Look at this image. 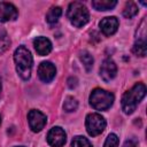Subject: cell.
Returning <instances> with one entry per match:
<instances>
[{"mask_svg":"<svg viewBox=\"0 0 147 147\" xmlns=\"http://www.w3.org/2000/svg\"><path fill=\"white\" fill-rule=\"evenodd\" d=\"M146 94V86L142 83H137L131 90L124 93L122 96V109L126 115L132 114L138 103L144 99Z\"/></svg>","mask_w":147,"mask_h":147,"instance_id":"1","label":"cell"},{"mask_svg":"<svg viewBox=\"0 0 147 147\" xmlns=\"http://www.w3.org/2000/svg\"><path fill=\"white\" fill-rule=\"evenodd\" d=\"M14 61L16 64V70L21 76V78L28 80L31 76L32 63H33L30 51L24 46H20L14 52Z\"/></svg>","mask_w":147,"mask_h":147,"instance_id":"2","label":"cell"},{"mask_svg":"<svg viewBox=\"0 0 147 147\" xmlns=\"http://www.w3.org/2000/svg\"><path fill=\"white\" fill-rule=\"evenodd\" d=\"M67 16L70 23L76 28H80L85 25L90 20V13L87 8L85 7V5H83L79 1H74L69 5Z\"/></svg>","mask_w":147,"mask_h":147,"instance_id":"3","label":"cell"},{"mask_svg":"<svg viewBox=\"0 0 147 147\" xmlns=\"http://www.w3.org/2000/svg\"><path fill=\"white\" fill-rule=\"evenodd\" d=\"M113 102H114L113 93L106 90L95 88L92 91L90 95V105L96 110H107L108 108L111 107Z\"/></svg>","mask_w":147,"mask_h":147,"instance_id":"4","label":"cell"},{"mask_svg":"<svg viewBox=\"0 0 147 147\" xmlns=\"http://www.w3.org/2000/svg\"><path fill=\"white\" fill-rule=\"evenodd\" d=\"M85 126H86L87 133L92 137H95L103 132L106 127V119L100 114H96V113L88 114L86 116Z\"/></svg>","mask_w":147,"mask_h":147,"instance_id":"5","label":"cell"},{"mask_svg":"<svg viewBox=\"0 0 147 147\" xmlns=\"http://www.w3.org/2000/svg\"><path fill=\"white\" fill-rule=\"evenodd\" d=\"M28 119H29V125H30V129L33 131V132H39L44 129V126L46 125V122H47V118L46 116L39 111V110H36V109H32L29 111L28 114Z\"/></svg>","mask_w":147,"mask_h":147,"instance_id":"6","label":"cell"},{"mask_svg":"<svg viewBox=\"0 0 147 147\" xmlns=\"http://www.w3.org/2000/svg\"><path fill=\"white\" fill-rule=\"evenodd\" d=\"M67 134L64 130L60 126H54L49 130L47 134V142L52 147H62L65 144Z\"/></svg>","mask_w":147,"mask_h":147,"instance_id":"7","label":"cell"},{"mask_svg":"<svg viewBox=\"0 0 147 147\" xmlns=\"http://www.w3.org/2000/svg\"><path fill=\"white\" fill-rule=\"evenodd\" d=\"M117 74V67L116 63L111 59H106L101 67H100V77L105 82H110L111 79L115 78Z\"/></svg>","mask_w":147,"mask_h":147,"instance_id":"8","label":"cell"},{"mask_svg":"<svg viewBox=\"0 0 147 147\" xmlns=\"http://www.w3.org/2000/svg\"><path fill=\"white\" fill-rule=\"evenodd\" d=\"M55 74H56V68L52 62L44 61L40 63L38 68V76L42 82L49 83L55 77Z\"/></svg>","mask_w":147,"mask_h":147,"instance_id":"9","label":"cell"},{"mask_svg":"<svg viewBox=\"0 0 147 147\" xmlns=\"http://www.w3.org/2000/svg\"><path fill=\"white\" fill-rule=\"evenodd\" d=\"M118 24V20L115 16H108L100 21L99 26L105 36H111L117 31Z\"/></svg>","mask_w":147,"mask_h":147,"instance_id":"10","label":"cell"},{"mask_svg":"<svg viewBox=\"0 0 147 147\" xmlns=\"http://www.w3.org/2000/svg\"><path fill=\"white\" fill-rule=\"evenodd\" d=\"M18 15L16 7L9 2H0V22L14 21Z\"/></svg>","mask_w":147,"mask_h":147,"instance_id":"11","label":"cell"},{"mask_svg":"<svg viewBox=\"0 0 147 147\" xmlns=\"http://www.w3.org/2000/svg\"><path fill=\"white\" fill-rule=\"evenodd\" d=\"M33 45H34L37 53L41 56L49 54L52 51V42L46 37H37L33 40Z\"/></svg>","mask_w":147,"mask_h":147,"instance_id":"12","label":"cell"},{"mask_svg":"<svg viewBox=\"0 0 147 147\" xmlns=\"http://www.w3.org/2000/svg\"><path fill=\"white\" fill-rule=\"evenodd\" d=\"M132 52L137 55V56H145L146 52H147V44H146V39H145V34L137 38L133 47H132Z\"/></svg>","mask_w":147,"mask_h":147,"instance_id":"13","label":"cell"},{"mask_svg":"<svg viewBox=\"0 0 147 147\" xmlns=\"http://www.w3.org/2000/svg\"><path fill=\"white\" fill-rule=\"evenodd\" d=\"M117 5L116 0H93L92 6L96 10H109Z\"/></svg>","mask_w":147,"mask_h":147,"instance_id":"14","label":"cell"},{"mask_svg":"<svg viewBox=\"0 0 147 147\" xmlns=\"http://www.w3.org/2000/svg\"><path fill=\"white\" fill-rule=\"evenodd\" d=\"M61 14H62V9H61L60 7H52V8L48 10L47 15H46V21H47L49 24L56 23V22L59 21V18H60Z\"/></svg>","mask_w":147,"mask_h":147,"instance_id":"15","label":"cell"},{"mask_svg":"<svg viewBox=\"0 0 147 147\" xmlns=\"http://www.w3.org/2000/svg\"><path fill=\"white\" fill-rule=\"evenodd\" d=\"M138 13V7L134 2L129 1L125 3V7L123 9V16L126 18H132L133 16H136Z\"/></svg>","mask_w":147,"mask_h":147,"instance_id":"16","label":"cell"},{"mask_svg":"<svg viewBox=\"0 0 147 147\" xmlns=\"http://www.w3.org/2000/svg\"><path fill=\"white\" fill-rule=\"evenodd\" d=\"M79 57H80V61H82L83 65L85 67L86 71H90V70L92 69V67H93V62H94V60H93L92 55H91L88 52L84 51V52H82V53H80Z\"/></svg>","mask_w":147,"mask_h":147,"instance_id":"17","label":"cell"},{"mask_svg":"<svg viewBox=\"0 0 147 147\" xmlns=\"http://www.w3.org/2000/svg\"><path fill=\"white\" fill-rule=\"evenodd\" d=\"M77 107H78V102L75 98H72V96H67L65 98V100L63 102V108H64L65 111H69V113L74 111V110L77 109Z\"/></svg>","mask_w":147,"mask_h":147,"instance_id":"18","label":"cell"},{"mask_svg":"<svg viewBox=\"0 0 147 147\" xmlns=\"http://www.w3.org/2000/svg\"><path fill=\"white\" fill-rule=\"evenodd\" d=\"M71 147H92V145L85 137L77 136V137H75L72 139Z\"/></svg>","mask_w":147,"mask_h":147,"instance_id":"19","label":"cell"},{"mask_svg":"<svg viewBox=\"0 0 147 147\" xmlns=\"http://www.w3.org/2000/svg\"><path fill=\"white\" fill-rule=\"evenodd\" d=\"M118 142H119L118 137H117L115 133H110V134L107 137L103 147H118Z\"/></svg>","mask_w":147,"mask_h":147,"instance_id":"20","label":"cell"},{"mask_svg":"<svg viewBox=\"0 0 147 147\" xmlns=\"http://www.w3.org/2000/svg\"><path fill=\"white\" fill-rule=\"evenodd\" d=\"M9 42H10V41H9V39H8L7 33H6L2 29H0V53L5 52V51L7 49Z\"/></svg>","mask_w":147,"mask_h":147,"instance_id":"21","label":"cell"},{"mask_svg":"<svg viewBox=\"0 0 147 147\" xmlns=\"http://www.w3.org/2000/svg\"><path fill=\"white\" fill-rule=\"evenodd\" d=\"M137 145H138L137 140H136L134 138H131V139H129V140H126V141L124 142L123 147H137Z\"/></svg>","mask_w":147,"mask_h":147,"instance_id":"22","label":"cell"},{"mask_svg":"<svg viewBox=\"0 0 147 147\" xmlns=\"http://www.w3.org/2000/svg\"><path fill=\"white\" fill-rule=\"evenodd\" d=\"M68 86H69L70 88H75V87L77 86V79H76L75 77H70V78L68 79Z\"/></svg>","mask_w":147,"mask_h":147,"instance_id":"23","label":"cell"},{"mask_svg":"<svg viewBox=\"0 0 147 147\" xmlns=\"http://www.w3.org/2000/svg\"><path fill=\"white\" fill-rule=\"evenodd\" d=\"M0 91H1V82H0Z\"/></svg>","mask_w":147,"mask_h":147,"instance_id":"24","label":"cell"},{"mask_svg":"<svg viewBox=\"0 0 147 147\" xmlns=\"http://www.w3.org/2000/svg\"><path fill=\"white\" fill-rule=\"evenodd\" d=\"M0 124H1V117H0Z\"/></svg>","mask_w":147,"mask_h":147,"instance_id":"25","label":"cell"},{"mask_svg":"<svg viewBox=\"0 0 147 147\" xmlns=\"http://www.w3.org/2000/svg\"><path fill=\"white\" fill-rule=\"evenodd\" d=\"M18 147H23V146H18Z\"/></svg>","mask_w":147,"mask_h":147,"instance_id":"26","label":"cell"}]
</instances>
